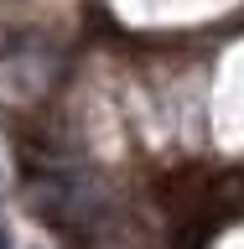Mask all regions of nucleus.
Here are the masks:
<instances>
[{"instance_id":"obj_1","label":"nucleus","mask_w":244,"mask_h":249,"mask_svg":"<svg viewBox=\"0 0 244 249\" xmlns=\"http://www.w3.org/2000/svg\"><path fill=\"white\" fill-rule=\"evenodd\" d=\"M26 202H31V213L47 218L52 229L83 233V239H89V233L109 218L104 192H99L89 177H78V171H47V177H31Z\"/></svg>"},{"instance_id":"obj_2","label":"nucleus","mask_w":244,"mask_h":249,"mask_svg":"<svg viewBox=\"0 0 244 249\" xmlns=\"http://www.w3.org/2000/svg\"><path fill=\"white\" fill-rule=\"evenodd\" d=\"M0 249H11V239H5V223H0Z\"/></svg>"}]
</instances>
